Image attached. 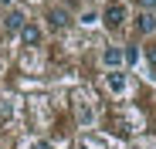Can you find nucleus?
Masks as SVG:
<instances>
[{"label": "nucleus", "mask_w": 156, "mask_h": 149, "mask_svg": "<svg viewBox=\"0 0 156 149\" xmlns=\"http://www.w3.org/2000/svg\"><path fill=\"white\" fill-rule=\"evenodd\" d=\"M126 17H129V10H126V4H119V0H112V4L102 10V24H105L109 31H122Z\"/></svg>", "instance_id": "obj_1"}, {"label": "nucleus", "mask_w": 156, "mask_h": 149, "mask_svg": "<svg viewBox=\"0 0 156 149\" xmlns=\"http://www.w3.org/2000/svg\"><path fill=\"white\" fill-rule=\"evenodd\" d=\"M105 88H109V95H115V98L129 95V74H126V68L105 71Z\"/></svg>", "instance_id": "obj_2"}, {"label": "nucleus", "mask_w": 156, "mask_h": 149, "mask_svg": "<svg viewBox=\"0 0 156 149\" xmlns=\"http://www.w3.org/2000/svg\"><path fill=\"white\" fill-rule=\"evenodd\" d=\"M98 61H102V68H105V71H112V68H126V47H119V44H105V47H102V54H98Z\"/></svg>", "instance_id": "obj_3"}, {"label": "nucleus", "mask_w": 156, "mask_h": 149, "mask_svg": "<svg viewBox=\"0 0 156 149\" xmlns=\"http://www.w3.org/2000/svg\"><path fill=\"white\" fill-rule=\"evenodd\" d=\"M41 37H44V31H41V24H34V20H27V24L20 27V34H17V41H20L24 47H37Z\"/></svg>", "instance_id": "obj_4"}, {"label": "nucleus", "mask_w": 156, "mask_h": 149, "mask_svg": "<svg viewBox=\"0 0 156 149\" xmlns=\"http://www.w3.org/2000/svg\"><path fill=\"white\" fill-rule=\"evenodd\" d=\"M75 119H78L82 129H92V122H95V109H92L88 98H82V95H78V102H75Z\"/></svg>", "instance_id": "obj_5"}, {"label": "nucleus", "mask_w": 156, "mask_h": 149, "mask_svg": "<svg viewBox=\"0 0 156 149\" xmlns=\"http://www.w3.org/2000/svg\"><path fill=\"white\" fill-rule=\"evenodd\" d=\"M44 17H48V27H51V31H65L68 24H71V14H68L65 7H48Z\"/></svg>", "instance_id": "obj_6"}, {"label": "nucleus", "mask_w": 156, "mask_h": 149, "mask_svg": "<svg viewBox=\"0 0 156 149\" xmlns=\"http://www.w3.org/2000/svg\"><path fill=\"white\" fill-rule=\"evenodd\" d=\"M24 24H27V14H24V10H17V7H10V10H7V17H4V31L17 37Z\"/></svg>", "instance_id": "obj_7"}, {"label": "nucleus", "mask_w": 156, "mask_h": 149, "mask_svg": "<svg viewBox=\"0 0 156 149\" xmlns=\"http://www.w3.org/2000/svg\"><path fill=\"white\" fill-rule=\"evenodd\" d=\"M136 31L143 37H153L156 34V10H139L136 14Z\"/></svg>", "instance_id": "obj_8"}, {"label": "nucleus", "mask_w": 156, "mask_h": 149, "mask_svg": "<svg viewBox=\"0 0 156 149\" xmlns=\"http://www.w3.org/2000/svg\"><path fill=\"white\" fill-rule=\"evenodd\" d=\"M24 149H55V146H51L48 139H31V142L24 146Z\"/></svg>", "instance_id": "obj_9"}, {"label": "nucleus", "mask_w": 156, "mask_h": 149, "mask_svg": "<svg viewBox=\"0 0 156 149\" xmlns=\"http://www.w3.org/2000/svg\"><path fill=\"white\" fill-rule=\"evenodd\" d=\"M146 61L156 68V44H149V47H146Z\"/></svg>", "instance_id": "obj_10"}, {"label": "nucleus", "mask_w": 156, "mask_h": 149, "mask_svg": "<svg viewBox=\"0 0 156 149\" xmlns=\"http://www.w3.org/2000/svg\"><path fill=\"white\" fill-rule=\"evenodd\" d=\"M139 10H156V0H136Z\"/></svg>", "instance_id": "obj_11"}, {"label": "nucleus", "mask_w": 156, "mask_h": 149, "mask_svg": "<svg viewBox=\"0 0 156 149\" xmlns=\"http://www.w3.org/2000/svg\"><path fill=\"white\" fill-rule=\"evenodd\" d=\"M136 58H139V54H136V47H126V64H133Z\"/></svg>", "instance_id": "obj_12"}, {"label": "nucleus", "mask_w": 156, "mask_h": 149, "mask_svg": "<svg viewBox=\"0 0 156 149\" xmlns=\"http://www.w3.org/2000/svg\"><path fill=\"white\" fill-rule=\"evenodd\" d=\"M78 149H102V146H95V142H88V139H85V142L78 146Z\"/></svg>", "instance_id": "obj_13"}, {"label": "nucleus", "mask_w": 156, "mask_h": 149, "mask_svg": "<svg viewBox=\"0 0 156 149\" xmlns=\"http://www.w3.org/2000/svg\"><path fill=\"white\" fill-rule=\"evenodd\" d=\"M0 7H7V10H10V7H14V0H0Z\"/></svg>", "instance_id": "obj_14"}, {"label": "nucleus", "mask_w": 156, "mask_h": 149, "mask_svg": "<svg viewBox=\"0 0 156 149\" xmlns=\"http://www.w3.org/2000/svg\"><path fill=\"white\" fill-rule=\"evenodd\" d=\"M0 74H4V61H0Z\"/></svg>", "instance_id": "obj_15"}, {"label": "nucleus", "mask_w": 156, "mask_h": 149, "mask_svg": "<svg viewBox=\"0 0 156 149\" xmlns=\"http://www.w3.org/2000/svg\"><path fill=\"white\" fill-rule=\"evenodd\" d=\"M143 149H149V146H143Z\"/></svg>", "instance_id": "obj_16"}]
</instances>
